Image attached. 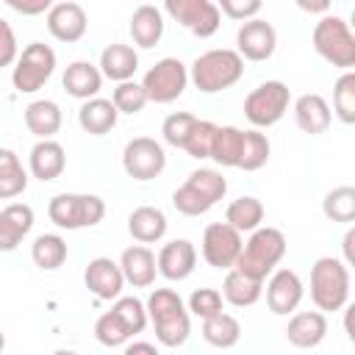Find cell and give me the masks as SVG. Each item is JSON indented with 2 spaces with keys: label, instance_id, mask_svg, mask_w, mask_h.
<instances>
[{
  "label": "cell",
  "instance_id": "cell-1",
  "mask_svg": "<svg viewBox=\"0 0 355 355\" xmlns=\"http://www.w3.org/2000/svg\"><path fill=\"white\" fill-rule=\"evenodd\" d=\"M144 308H147V322H153V327H155L158 344H164V347L186 344V338L191 333V319H189V311L178 291L155 288L147 297Z\"/></svg>",
  "mask_w": 355,
  "mask_h": 355
},
{
  "label": "cell",
  "instance_id": "cell-2",
  "mask_svg": "<svg viewBox=\"0 0 355 355\" xmlns=\"http://www.w3.org/2000/svg\"><path fill=\"white\" fill-rule=\"evenodd\" d=\"M241 78H244V58L230 47L205 50L202 55L194 58V64L189 69V80L202 94L225 92L230 86H236Z\"/></svg>",
  "mask_w": 355,
  "mask_h": 355
},
{
  "label": "cell",
  "instance_id": "cell-3",
  "mask_svg": "<svg viewBox=\"0 0 355 355\" xmlns=\"http://www.w3.org/2000/svg\"><path fill=\"white\" fill-rule=\"evenodd\" d=\"M283 255H286V236H283V230L269 227V225L266 227L261 225L244 241L241 255H239V261H236L233 269H239L241 275L263 283L277 269V263L283 261Z\"/></svg>",
  "mask_w": 355,
  "mask_h": 355
},
{
  "label": "cell",
  "instance_id": "cell-4",
  "mask_svg": "<svg viewBox=\"0 0 355 355\" xmlns=\"http://www.w3.org/2000/svg\"><path fill=\"white\" fill-rule=\"evenodd\" d=\"M227 191V180L219 169H194L189 172V178L175 189L172 194V205L178 214L183 216H200L208 214Z\"/></svg>",
  "mask_w": 355,
  "mask_h": 355
},
{
  "label": "cell",
  "instance_id": "cell-5",
  "mask_svg": "<svg viewBox=\"0 0 355 355\" xmlns=\"http://www.w3.org/2000/svg\"><path fill=\"white\" fill-rule=\"evenodd\" d=\"M311 300L324 311H341L349 302V266L341 258L324 255L311 266Z\"/></svg>",
  "mask_w": 355,
  "mask_h": 355
},
{
  "label": "cell",
  "instance_id": "cell-6",
  "mask_svg": "<svg viewBox=\"0 0 355 355\" xmlns=\"http://www.w3.org/2000/svg\"><path fill=\"white\" fill-rule=\"evenodd\" d=\"M311 42H313V50H316L327 64H333L336 69L349 72V69L355 67V33L349 31V25H347L341 17L324 14V17L313 25Z\"/></svg>",
  "mask_w": 355,
  "mask_h": 355
},
{
  "label": "cell",
  "instance_id": "cell-7",
  "mask_svg": "<svg viewBox=\"0 0 355 355\" xmlns=\"http://www.w3.org/2000/svg\"><path fill=\"white\" fill-rule=\"evenodd\" d=\"M47 216L55 227L61 230H80V227H94L105 216V200L97 194H75L64 191L55 194L47 205Z\"/></svg>",
  "mask_w": 355,
  "mask_h": 355
},
{
  "label": "cell",
  "instance_id": "cell-8",
  "mask_svg": "<svg viewBox=\"0 0 355 355\" xmlns=\"http://www.w3.org/2000/svg\"><path fill=\"white\" fill-rule=\"evenodd\" d=\"M53 72H55V50L44 42H31L22 47V53L14 61L11 83L19 94H33L50 80Z\"/></svg>",
  "mask_w": 355,
  "mask_h": 355
},
{
  "label": "cell",
  "instance_id": "cell-9",
  "mask_svg": "<svg viewBox=\"0 0 355 355\" xmlns=\"http://www.w3.org/2000/svg\"><path fill=\"white\" fill-rule=\"evenodd\" d=\"M288 103H291V92L283 80H263L244 97V116L255 130L272 128L286 116Z\"/></svg>",
  "mask_w": 355,
  "mask_h": 355
},
{
  "label": "cell",
  "instance_id": "cell-10",
  "mask_svg": "<svg viewBox=\"0 0 355 355\" xmlns=\"http://www.w3.org/2000/svg\"><path fill=\"white\" fill-rule=\"evenodd\" d=\"M186 86H189V69L180 58H172V55L155 61L141 78L147 103H158V105L175 103L186 92Z\"/></svg>",
  "mask_w": 355,
  "mask_h": 355
},
{
  "label": "cell",
  "instance_id": "cell-11",
  "mask_svg": "<svg viewBox=\"0 0 355 355\" xmlns=\"http://www.w3.org/2000/svg\"><path fill=\"white\" fill-rule=\"evenodd\" d=\"M166 166V153L161 147V141L150 139V136H136L125 144L122 150V169L128 172V178L147 183L155 180Z\"/></svg>",
  "mask_w": 355,
  "mask_h": 355
},
{
  "label": "cell",
  "instance_id": "cell-12",
  "mask_svg": "<svg viewBox=\"0 0 355 355\" xmlns=\"http://www.w3.org/2000/svg\"><path fill=\"white\" fill-rule=\"evenodd\" d=\"M161 11H166L175 22H180L197 39L214 36L222 25V14L211 0H166Z\"/></svg>",
  "mask_w": 355,
  "mask_h": 355
},
{
  "label": "cell",
  "instance_id": "cell-13",
  "mask_svg": "<svg viewBox=\"0 0 355 355\" xmlns=\"http://www.w3.org/2000/svg\"><path fill=\"white\" fill-rule=\"evenodd\" d=\"M244 239L227 222H211L202 233V258L214 269H233L241 255Z\"/></svg>",
  "mask_w": 355,
  "mask_h": 355
},
{
  "label": "cell",
  "instance_id": "cell-14",
  "mask_svg": "<svg viewBox=\"0 0 355 355\" xmlns=\"http://www.w3.org/2000/svg\"><path fill=\"white\" fill-rule=\"evenodd\" d=\"M275 47H277V33H275L272 22H266L261 17L241 22V28L236 31V53L244 61H266V58H272Z\"/></svg>",
  "mask_w": 355,
  "mask_h": 355
},
{
  "label": "cell",
  "instance_id": "cell-15",
  "mask_svg": "<svg viewBox=\"0 0 355 355\" xmlns=\"http://www.w3.org/2000/svg\"><path fill=\"white\" fill-rule=\"evenodd\" d=\"M44 22H47V31L53 39L58 42H78L83 39L86 28H89V17H86V8L75 0H61V3H53L50 11L44 14Z\"/></svg>",
  "mask_w": 355,
  "mask_h": 355
},
{
  "label": "cell",
  "instance_id": "cell-16",
  "mask_svg": "<svg viewBox=\"0 0 355 355\" xmlns=\"http://www.w3.org/2000/svg\"><path fill=\"white\" fill-rule=\"evenodd\" d=\"M302 291H305V286L294 269H275L266 280V305L272 313L288 316L297 311Z\"/></svg>",
  "mask_w": 355,
  "mask_h": 355
},
{
  "label": "cell",
  "instance_id": "cell-17",
  "mask_svg": "<svg viewBox=\"0 0 355 355\" xmlns=\"http://www.w3.org/2000/svg\"><path fill=\"white\" fill-rule=\"evenodd\" d=\"M83 283L97 300H119L122 288H125V277H122L119 263L105 258V255L89 261V266L83 269Z\"/></svg>",
  "mask_w": 355,
  "mask_h": 355
},
{
  "label": "cell",
  "instance_id": "cell-18",
  "mask_svg": "<svg viewBox=\"0 0 355 355\" xmlns=\"http://www.w3.org/2000/svg\"><path fill=\"white\" fill-rule=\"evenodd\" d=\"M155 266L166 280H186L197 266V250L189 239L166 241L155 255Z\"/></svg>",
  "mask_w": 355,
  "mask_h": 355
},
{
  "label": "cell",
  "instance_id": "cell-19",
  "mask_svg": "<svg viewBox=\"0 0 355 355\" xmlns=\"http://www.w3.org/2000/svg\"><path fill=\"white\" fill-rule=\"evenodd\" d=\"M327 336V316L322 311H300L286 324V341L297 349H313Z\"/></svg>",
  "mask_w": 355,
  "mask_h": 355
},
{
  "label": "cell",
  "instance_id": "cell-20",
  "mask_svg": "<svg viewBox=\"0 0 355 355\" xmlns=\"http://www.w3.org/2000/svg\"><path fill=\"white\" fill-rule=\"evenodd\" d=\"M119 269H122L125 283H130L133 288H147V286L155 283V275H158L155 252L144 244L125 247L122 255H119Z\"/></svg>",
  "mask_w": 355,
  "mask_h": 355
},
{
  "label": "cell",
  "instance_id": "cell-21",
  "mask_svg": "<svg viewBox=\"0 0 355 355\" xmlns=\"http://www.w3.org/2000/svg\"><path fill=\"white\" fill-rule=\"evenodd\" d=\"M28 169L36 180L50 183L55 178H61V172L67 169V150L55 141V139H42L31 147L28 155Z\"/></svg>",
  "mask_w": 355,
  "mask_h": 355
},
{
  "label": "cell",
  "instance_id": "cell-22",
  "mask_svg": "<svg viewBox=\"0 0 355 355\" xmlns=\"http://www.w3.org/2000/svg\"><path fill=\"white\" fill-rule=\"evenodd\" d=\"M33 227V208L28 202H11L0 211V252H14Z\"/></svg>",
  "mask_w": 355,
  "mask_h": 355
},
{
  "label": "cell",
  "instance_id": "cell-23",
  "mask_svg": "<svg viewBox=\"0 0 355 355\" xmlns=\"http://www.w3.org/2000/svg\"><path fill=\"white\" fill-rule=\"evenodd\" d=\"M294 122L302 133H311V136H319L330 128L333 122V114H330V103L316 94V92H308V94H300L294 100Z\"/></svg>",
  "mask_w": 355,
  "mask_h": 355
},
{
  "label": "cell",
  "instance_id": "cell-24",
  "mask_svg": "<svg viewBox=\"0 0 355 355\" xmlns=\"http://www.w3.org/2000/svg\"><path fill=\"white\" fill-rule=\"evenodd\" d=\"M128 31L136 47H144V50L155 47L164 36V11L153 3H141L139 8H133Z\"/></svg>",
  "mask_w": 355,
  "mask_h": 355
},
{
  "label": "cell",
  "instance_id": "cell-25",
  "mask_svg": "<svg viewBox=\"0 0 355 355\" xmlns=\"http://www.w3.org/2000/svg\"><path fill=\"white\" fill-rule=\"evenodd\" d=\"M61 86L69 97L86 103V100L97 97V92L103 86V75H100L97 64H92V61H72V64H67V69L61 75Z\"/></svg>",
  "mask_w": 355,
  "mask_h": 355
},
{
  "label": "cell",
  "instance_id": "cell-26",
  "mask_svg": "<svg viewBox=\"0 0 355 355\" xmlns=\"http://www.w3.org/2000/svg\"><path fill=\"white\" fill-rule=\"evenodd\" d=\"M97 69H100L103 78L116 80V83L133 80V75H136V69H139V53H136L130 44L114 42V44H108V47L100 53Z\"/></svg>",
  "mask_w": 355,
  "mask_h": 355
},
{
  "label": "cell",
  "instance_id": "cell-27",
  "mask_svg": "<svg viewBox=\"0 0 355 355\" xmlns=\"http://www.w3.org/2000/svg\"><path fill=\"white\" fill-rule=\"evenodd\" d=\"M128 233L139 244H155L166 236V214L155 205H139L128 216Z\"/></svg>",
  "mask_w": 355,
  "mask_h": 355
},
{
  "label": "cell",
  "instance_id": "cell-28",
  "mask_svg": "<svg viewBox=\"0 0 355 355\" xmlns=\"http://www.w3.org/2000/svg\"><path fill=\"white\" fill-rule=\"evenodd\" d=\"M22 119H25V128L42 141V139H53L61 130L64 114H61L58 103H53V100H33L25 105Z\"/></svg>",
  "mask_w": 355,
  "mask_h": 355
},
{
  "label": "cell",
  "instance_id": "cell-29",
  "mask_svg": "<svg viewBox=\"0 0 355 355\" xmlns=\"http://www.w3.org/2000/svg\"><path fill=\"white\" fill-rule=\"evenodd\" d=\"M116 119H119V111L105 97H92L78 108V125L89 136H105L116 125Z\"/></svg>",
  "mask_w": 355,
  "mask_h": 355
},
{
  "label": "cell",
  "instance_id": "cell-30",
  "mask_svg": "<svg viewBox=\"0 0 355 355\" xmlns=\"http://www.w3.org/2000/svg\"><path fill=\"white\" fill-rule=\"evenodd\" d=\"M222 300L236 305V308H250L261 300L263 294V283L261 280H252L247 275H241L239 269H227L225 272V283H222Z\"/></svg>",
  "mask_w": 355,
  "mask_h": 355
},
{
  "label": "cell",
  "instance_id": "cell-31",
  "mask_svg": "<svg viewBox=\"0 0 355 355\" xmlns=\"http://www.w3.org/2000/svg\"><path fill=\"white\" fill-rule=\"evenodd\" d=\"M263 214H266V211H263V202H261L258 197H252V194H244V197H239V200H233V202L227 205L225 222H227L233 230H239V233H252V230L261 227Z\"/></svg>",
  "mask_w": 355,
  "mask_h": 355
},
{
  "label": "cell",
  "instance_id": "cell-32",
  "mask_svg": "<svg viewBox=\"0 0 355 355\" xmlns=\"http://www.w3.org/2000/svg\"><path fill=\"white\" fill-rule=\"evenodd\" d=\"M28 189V172L19 155L8 147H0V200H14Z\"/></svg>",
  "mask_w": 355,
  "mask_h": 355
},
{
  "label": "cell",
  "instance_id": "cell-33",
  "mask_svg": "<svg viewBox=\"0 0 355 355\" xmlns=\"http://www.w3.org/2000/svg\"><path fill=\"white\" fill-rule=\"evenodd\" d=\"M241 136L244 130L236 125H216L214 141H211V161L219 166H239L241 158Z\"/></svg>",
  "mask_w": 355,
  "mask_h": 355
},
{
  "label": "cell",
  "instance_id": "cell-34",
  "mask_svg": "<svg viewBox=\"0 0 355 355\" xmlns=\"http://www.w3.org/2000/svg\"><path fill=\"white\" fill-rule=\"evenodd\" d=\"M67 255H69L67 241H64L58 233H42V236H36L33 244H31V258H33V263H36L39 269H44V272H53V269L64 266Z\"/></svg>",
  "mask_w": 355,
  "mask_h": 355
},
{
  "label": "cell",
  "instance_id": "cell-35",
  "mask_svg": "<svg viewBox=\"0 0 355 355\" xmlns=\"http://www.w3.org/2000/svg\"><path fill=\"white\" fill-rule=\"evenodd\" d=\"M202 338L211 344V347H219V349H230L239 344L241 338V324L233 313H216L211 319H202Z\"/></svg>",
  "mask_w": 355,
  "mask_h": 355
},
{
  "label": "cell",
  "instance_id": "cell-36",
  "mask_svg": "<svg viewBox=\"0 0 355 355\" xmlns=\"http://www.w3.org/2000/svg\"><path fill=\"white\" fill-rule=\"evenodd\" d=\"M269 153H272V144H269V136L250 128L244 130L241 136V158H239V169L244 172H255L261 166H266L269 161Z\"/></svg>",
  "mask_w": 355,
  "mask_h": 355
},
{
  "label": "cell",
  "instance_id": "cell-37",
  "mask_svg": "<svg viewBox=\"0 0 355 355\" xmlns=\"http://www.w3.org/2000/svg\"><path fill=\"white\" fill-rule=\"evenodd\" d=\"M322 211L330 222H341V225H352L355 222V189L352 186H336L324 194L322 200Z\"/></svg>",
  "mask_w": 355,
  "mask_h": 355
},
{
  "label": "cell",
  "instance_id": "cell-38",
  "mask_svg": "<svg viewBox=\"0 0 355 355\" xmlns=\"http://www.w3.org/2000/svg\"><path fill=\"white\" fill-rule=\"evenodd\" d=\"M344 125L355 122V72H341L333 86V111Z\"/></svg>",
  "mask_w": 355,
  "mask_h": 355
},
{
  "label": "cell",
  "instance_id": "cell-39",
  "mask_svg": "<svg viewBox=\"0 0 355 355\" xmlns=\"http://www.w3.org/2000/svg\"><path fill=\"white\" fill-rule=\"evenodd\" d=\"M111 311L128 327L130 336H136V333H141L147 327V308H144V302L139 297H119V300H114Z\"/></svg>",
  "mask_w": 355,
  "mask_h": 355
},
{
  "label": "cell",
  "instance_id": "cell-40",
  "mask_svg": "<svg viewBox=\"0 0 355 355\" xmlns=\"http://www.w3.org/2000/svg\"><path fill=\"white\" fill-rule=\"evenodd\" d=\"M111 103L119 114H139L144 105H147V94L141 89V83L136 80H125V83H116V89L111 92Z\"/></svg>",
  "mask_w": 355,
  "mask_h": 355
},
{
  "label": "cell",
  "instance_id": "cell-41",
  "mask_svg": "<svg viewBox=\"0 0 355 355\" xmlns=\"http://www.w3.org/2000/svg\"><path fill=\"white\" fill-rule=\"evenodd\" d=\"M194 125H197V116L189 114V111H175V114H169V116L164 119V125H161L164 141H166L169 147L183 150V144H186L189 133L194 130Z\"/></svg>",
  "mask_w": 355,
  "mask_h": 355
},
{
  "label": "cell",
  "instance_id": "cell-42",
  "mask_svg": "<svg viewBox=\"0 0 355 355\" xmlns=\"http://www.w3.org/2000/svg\"><path fill=\"white\" fill-rule=\"evenodd\" d=\"M94 338H97L103 347H122V344H128L133 336H130L128 327L116 319L114 311H105V313L97 316V322H94Z\"/></svg>",
  "mask_w": 355,
  "mask_h": 355
},
{
  "label": "cell",
  "instance_id": "cell-43",
  "mask_svg": "<svg viewBox=\"0 0 355 355\" xmlns=\"http://www.w3.org/2000/svg\"><path fill=\"white\" fill-rule=\"evenodd\" d=\"M214 133H216V125L208 122V119H197L194 130L189 133L186 144H183V153H189L191 158L202 161L211 155V141H214Z\"/></svg>",
  "mask_w": 355,
  "mask_h": 355
},
{
  "label": "cell",
  "instance_id": "cell-44",
  "mask_svg": "<svg viewBox=\"0 0 355 355\" xmlns=\"http://www.w3.org/2000/svg\"><path fill=\"white\" fill-rule=\"evenodd\" d=\"M186 311L200 316V319H211V316L225 311V300H222V294L216 288H194L191 297H189V308Z\"/></svg>",
  "mask_w": 355,
  "mask_h": 355
},
{
  "label": "cell",
  "instance_id": "cell-45",
  "mask_svg": "<svg viewBox=\"0 0 355 355\" xmlns=\"http://www.w3.org/2000/svg\"><path fill=\"white\" fill-rule=\"evenodd\" d=\"M216 8H219V14H225L236 22H247L261 14V0H219Z\"/></svg>",
  "mask_w": 355,
  "mask_h": 355
},
{
  "label": "cell",
  "instance_id": "cell-46",
  "mask_svg": "<svg viewBox=\"0 0 355 355\" xmlns=\"http://www.w3.org/2000/svg\"><path fill=\"white\" fill-rule=\"evenodd\" d=\"M19 55V47H17V36H14V28L0 17V69L3 67H11Z\"/></svg>",
  "mask_w": 355,
  "mask_h": 355
},
{
  "label": "cell",
  "instance_id": "cell-47",
  "mask_svg": "<svg viewBox=\"0 0 355 355\" xmlns=\"http://www.w3.org/2000/svg\"><path fill=\"white\" fill-rule=\"evenodd\" d=\"M6 6L17 14H25V17H36V14H47L50 11V0H6Z\"/></svg>",
  "mask_w": 355,
  "mask_h": 355
},
{
  "label": "cell",
  "instance_id": "cell-48",
  "mask_svg": "<svg viewBox=\"0 0 355 355\" xmlns=\"http://www.w3.org/2000/svg\"><path fill=\"white\" fill-rule=\"evenodd\" d=\"M122 355H161L150 341H133V344H128L125 347V352Z\"/></svg>",
  "mask_w": 355,
  "mask_h": 355
},
{
  "label": "cell",
  "instance_id": "cell-49",
  "mask_svg": "<svg viewBox=\"0 0 355 355\" xmlns=\"http://www.w3.org/2000/svg\"><path fill=\"white\" fill-rule=\"evenodd\" d=\"M352 244H355V227H349V230H347V236H344V263H347V266H352V263H355Z\"/></svg>",
  "mask_w": 355,
  "mask_h": 355
},
{
  "label": "cell",
  "instance_id": "cell-50",
  "mask_svg": "<svg viewBox=\"0 0 355 355\" xmlns=\"http://www.w3.org/2000/svg\"><path fill=\"white\" fill-rule=\"evenodd\" d=\"M300 8H302V11H319V14H330V3H305V0H300Z\"/></svg>",
  "mask_w": 355,
  "mask_h": 355
},
{
  "label": "cell",
  "instance_id": "cell-51",
  "mask_svg": "<svg viewBox=\"0 0 355 355\" xmlns=\"http://www.w3.org/2000/svg\"><path fill=\"white\" fill-rule=\"evenodd\" d=\"M53 355H80V352H75V349H55Z\"/></svg>",
  "mask_w": 355,
  "mask_h": 355
},
{
  "label": "cell",
  "instance_id": "cell-52",
  "mask_svg": "<svg viewBox=\"0 0 355 355\" xmlns=\"http://www.w3.org/2000/svg\"><path fill=\"white\" fill-rule=\"evenodd\" d=\"M3 349H6V333L0 330V355H3Z\"/></svg>",
  "mask_w": 355,
  "mask_h": 355
}]
</instances>
